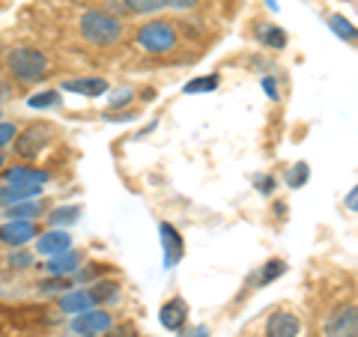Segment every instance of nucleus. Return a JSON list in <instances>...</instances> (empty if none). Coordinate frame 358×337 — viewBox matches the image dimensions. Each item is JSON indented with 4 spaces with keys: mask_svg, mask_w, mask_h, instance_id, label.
<instances>
[{
    "mask_svg": "<svg viewBox=\"0 0 358 337\" xmlns=\"http://www.w3.org/2000/svg\"><path fill=\"white\" fill-rule=\"evenodd\" d=\"M322 337H358V305L346 301L334 308L322 322Z\"/></svg>",
    "mask_w": 358,
    "mask_h": 337,
    "instance_id": "obj_5",
    "label": "nucleus"
},
{
    "mask_svg": "<svg viewBox=\"0 0 358 337\" xmlns=\"http://www.w3.org/2000/svg\"><path fill=\"white\" fill-rule=\"evenodd\" d=\"M284 272H287V263H284V260H268V263L260 268V272L254 275V284H257V289H260V287H268L275 278H281Z\"/></svg>",
    "mask_w": 358,
    "mask_h": 337,
    "instance_id": "obj_21",
    "label": "nucleus"
},
{
    "mask_svg": "<svg viewBox=\"0 0 358 337\" xmlns=\"http://www.w3.org/2000/svg\"><path fill=\"white\" fill-rule=\"evenodd\" d=\"M42 293H57V296H63V293H69L72 289V278H57V275H45V280H39L36 284Z\"/></svg>",
    "mask_w": 358,
    "mask_h": 337,
    "instance_id": "obj_25",
    "label": "nucleus"
},
{
    "mask_svg": "<svg viewBox=\"0 0 358 337\" xmlns=\"http://www.w3.org/2000/svg\"><path fill=\"white\" fill-rule=\"evenodd\" d=\"M108 122H131V120H138V110L134 108H126V110H105L102 114Z\"/></svg>",
    "mask_w": 358,
    "mask_h": 337,
    "instance_id": "obj_31",
    "label": "nucleus"
},
{
    "mask_svg": "<svg viewBox=\"0 0 358 337\" xmlns=\"http://www.w3.org/2000/svg\"><path fill=\"white\" fill-rule=\"evenodd\" d=\"M51 179L48 171L42 167H30V164H13L0 173V182L3 185H45Z\"/></svg>",
    "mask_w": 358,
    "mask_h": 337,
    "instance_id": "obj_10",
    "label": "nucleus"
},
{
    "mask_svg": "<svg viewBox=\"0 0 358 337\" xmlns=\"http://www.w3.org/2000/svg\"><path fill=\"white\" fill-rule=\"evenodd\" d=\"M33 263H36V257L27 248H9V254H6V266L13 268V272H24Z\"/></svg>",
    "mask_w": 358,
    "mask_h": 337,
    "instance_id": "obj_23",
    "label": "nucleus"
},
{
    "mask_svg": "<svg viewBox=\"0 0 358 337\" xmlns=\"http://www.w3.org/2000/svg\"><path fill=\"white\" fill-rule=\"evenodd\" d=\"M78 36L93 48H114L126 36V24L120 15L108 13L105 6H93L78 15Z\"/></svg>",
    "mask_w": 358,
    "mask_h": 337,
    "instance_id": "obj_1",
    "label": "nucleus"
},
{
    "mask_svg": "<svg viewBox=\"0 0 358 337\" xmlns=\"http://www.w3.org/2000/svg\"><path fill=\"white\" fill-rule=\"evenodd\" d=\"M66 93H75V96H87V99H99L108 93V81L105 78H66L60 84Z\"/></svg>",
    "mask_w": 358,
    "mask_h": 337,
    "instance_id": "obj_14",
    "label": "nucleus"
},
{
    "mask_svg": "<svg viewBox=\"0 0 358 337\" xmlns=\"http://www.w3.org/2000/svg\"><path fill=\"white\" fill-rule=\"evenodd\" d=\"M218 87V75H209V78H194V81L185 84V93H209V89Z\"/></svg>",
    "mask_w": 358,
    "mask_h": 337,
    "instance_id": "obj_30",
    "label": "nucleus"
},
{
    "mask_svg": "<svg viewBox=\"0 0 358 337\" xmlns=\"http://www.w3.org/2000/svg\"><path fill=\"white\" fill-rule=\"evenodd\" d=\"M93 296H96V301H99V308H108V305H114V301L120 299V293H122V284L120 280H108V278H102V280H96L93 287Z\"/></svg>",
    "mask_w": 358,
    "mask_h": 337,
    "instance_id": "obj_19",
    "label": "nucleus"
},
{
    "mask_svg": "<svg viewBox=\"0 0 358 337\" xmlns=\"http://www.w3.org/2000/svg\"><path fill=\"white\" fill-rule=\"evenodd\" d=\"M105 337H141V334H138L134 325H114V329H110Z\"/></svg>",
    "mask_w": 358,
    "mask_h": 337,
    "instance_id": "obj_34",
    "label": "nucleus"
},
{
    "mask_svg": "<svg viewBox=\"0 0 358 337\" xmlns=\"http://www.w3.org/2000/svg\"><path fill=\"white\" fill-rule=\"evenodd\" d=\"M42 197V185H3L0 182V206H13L21 200Z\"/></svg>",
    "mask_w": 358,
    "mask_h": 337,
    "instance_id": "obj_17",
    "label": "nucleus"
},
{
    "mask_svg": "<svg viewBox=\"0 0 358 337\" xmlns=\"http://www.w3.org/2000/svg\"><path fill=\"white\" fill-rule=\"evenodd\" d=\"M6 218H24V221H36L42 215H48V203L42 197H33V200H21V203H13L3 209Z\"/></svg>",
    "mask_w": 358,
    "mask_h": 337,
    "instance_id": "obj_15",
    "label": "nucleus"
},
{
    "mask_svg": "<svg viewBox=\"0 0 358 337\" xmlns=\"http://www.w3.org/2000/svg\"><path fill=\"white\" fill-rule=\"evenodd\" d=\"M110 329H114V313L105 310V308H93V310H84L78 313V317L72 320V331L75 334H108Z\"/></svg>",
    "mask_w": 358,
    "mask_h": 337,
    "instance_id": "obj_7",
    "label": "nucleus"
},
{
    "mask_svg": "<svg viewBox=\"0 0 358 337\" xmlns=\"http://www.w3.org/2000/svg\"><path fill=\"white\" fill-rule=\"evenodd\" d=\"M0 99H6V87H0Z\"/></svg>",
    "mask_w": 358,
    "mask_h": 337,
    "instance_id": "obj_40",
    "label": "nucleus"
},
{
    "mask_svg": "<svg viewBox=\"0 0 358 337\" xmlns=\"http://www.w3.org/2000/svg\"><path fill=\"white\" fill-rule=\"evenodd\" d=\"M48 143H54V129L48 126V122H33V126L18 131V138L13 143V152L21 162H30V159H39V155L48 150Z\"/></svg>",
    "mask_w": 358,
    "mask_h": 337,
    "instance_id": "obj_4",
    "label": "nucleus"
},
{
    "mask_svg": "<svg viewBox=\"0 0 358 337\" xmlns=\"http://www.w3.org/2000/svg\"><path fill=\"white\" fill-rule=\"evenodd\" d=\"M18 122L15 120H0V150H6V147H13L15 138H18Z\"/></svg>",
    "mask_w": 358,
    "mask_h": 337,
    "instance_id": "obj_27",
    "label": "nucleus"
},
{
    "mask_svg": "<svg viewBox=\"0 0 358 337\" xmlns=\"http://www.w3.org/2000/svg\"><path fill=\"white\" fill-rule=\"evenodd\" d=\"M84 268V254L81 251H63V254H54L42 263V272L45 275H57V278H72Z\"/></svg>",
    "mask_w": 358,
    "mask_h": 337,
    "instance_id": "obj_9",
    "label": "nucleus"
},
{
    "mask_svg": "<svg viewBox=\"0 0 358 337\" xmlns=\"http://www.w3.org/2000/svg\"><path fill=\"white\" fill-rule=\"evenodd\" d=\"M329 30L334 33V36H341L343 42H350V45H358V27L352 24L346 15L341 13H331L329 15Z\"/></svg>",
    "mask_w": 358,
    "mask_h": 337,
    "instance_id": "obj_20",
    "label": "nucleus"
},
{
    "mask_svg": "<svg viewBox=\"0 0 358 337\" xmlns=\"http://www.w3.org/2000/svg\"><path fill=\"white\" fill-rule=\"evenodd\" d=\"M78 215H81V206H57V209H51V215H45V218H48L51 227H60V224H75Z\"/></svg>",
    "mask_w": 358,
    "mask_h": 337,
    "instance_id": "obj_24",
    "label": "nucleus"
},
{
    "mask_svg": "<svg viewBox=\"0 0 358 337\" xmlns=\"http://www.w3.org/2000/svg\"><path fill=\"white\" fill-rule=\"evenodd\" d=\"M185 320H188V305H185V299H179V296L167 299L162 305V310H159V322L167 331H182Z\"/></svg>",
    "mask_w": 358,
    "mask_h": 337,
    "instance_id": "obj_12",
    "label": "nucleus"
},
{
    "mask_svg": "<svg viewBox=\"0 0 358 337\" xmlns=\"http://www.w3.org/2000/svg\"><path fill=\"white\" fill-rule=\"evenodd\" d=\"M254 36H257V42H260L263 48H275V51L287 48V33L278 24H268V21H260V24H257Z\"/></svg>",
    "mask_w": 358,
    "mask_h": 337,
    "instance_id": "obj_18",
    "label": "nucleus"
},
{
    "mask_svg": "<svg viewBox=\"0 0 358 337\" xmlns=\"http://www.w3.org/2000/svg\"><path fill=\"white\" fill-rule=\"evenodd\" d=\"M263 89L268 93V99H272V102H275V99H281V96H278V84L272 81V78H263Z\"/></svg>",
    "mask_w": 358,
    "mask_h": 337,
    "instance_id": "obj_37",
    "label": "nucleus"
},
{
    "mask_svg": "<svg viewBox=\"0 0 358 337\" xmlns=\"http://www.w3.org/2000/svg\"><path fill=\"white\" fill-rule=\"evenodd\" d=\"M308 176H310L308 164H305V162H299V164L289 167V173H287V185H289V188H301V185L308 182Z\"/></svg>",
    "mask_w": 358,
    "mask_h": 337,
    "instance_id": "obj_29",
    "label": "nucleus"
},
{
    "mask_svg": "<svg viewBox=\"0 0 358 337\" xmlns=\"http://www.w3.org/2000/svg\"><path fill=\"white\" fill-rule=\"evenodd\" d=\"M266 337H299L301 334V320L293 310H272L263 322Z\"/></svg>",
    "mask_w": 358,
    "mask_h": 337,
    "instance_id": "obj_8",
    "label": "nucleus"
},
{
    "mask_svg": "<svg viewBox=\"0 0 358 337\" xmlns=\"http://www.w3.org/2000/svg\"><path fill=\"white\" fill-rule=\"evenodd\" d=\"M75 337H99V334H75Z\"/></svg>",
    "mask_w": 358,
    "mask_h": 337,
    "instance_id": "obj_41",
    "label": "nucleus"
},
{
    "mask_svg": "<svg viewBox=\"0 0 358 337\" xmlns=\"http://www.w3.org/2000/svg\"><path fill=\"white\" fill-rule=\"evenodd\" d=\"M343 206L350 209V212H358V185H355V188L350 191V194L343 197Z\"/></svg>",
    "mask_w": 358,
    "mask_h": 337,
    "instance_id": "obj_36",
    "label": "nucleus"
},
{
    "mask_svg": "<svg viewBox=\"0 0 358 337\" xmlns=\"http://www.w3.org/2000/svg\"><path fill=\"white\" fill-rule=\"evenodd\" d=\"M3 66H6V75L21 87H33V84H42L45 78H51V57L42 48H36V45H15V48H9Z\"/></svg>",
    "mask_w": 358,
    "mask_h": 337,
    "instance_id": "obj_2",
    "label": "nucleus"
},
{
    "mask_svg": "<svg viewBox=\"0 0 358 337\" xmlns=\"http://www.w3.org/2000/svg\"><path fill=\"white\" fill-rule=\"evenodd\" d=\"M102 272H108L105 266H99V263L87 266V263H84V268H81V272H78V280H84V287H90V280H93V278H99Z\"/></svg>",
    "mask_w": 358,
    "mask_h": 337,
    "instance_id": "obj_33",
    "label": "nucleus"
},
{
    "mask_svg": "<svg viewBox=\"0 0 358 337\" xmlns=\"http://www.w3.org/2000/svg\"><path fill=\"white\" fill-rule=\"evenodd\" d=\"M131 102H134V89L122 87L108 99V110H126V108H131Z\"/></svg>",
    "mask_w": 358,
    "mask_h": 337,
    "instance_id": "obj_26",
    "label": "nucleus"
},
{
    "mask_svg": "<svg viewBox=\"0 0 358 337\" xmlns=\"http://www.w3.org/2000/svg\"><path fill=\"white\" fill-rule=\"evenodd\" d=\"M39 224L36 221H24V218H6L0 224V245L6 248H24L27 242H36L39 236Z\"/></svg>",
    "mask_w": 358,
    "mask_h": 337,
    "instance_id": "obj_6",
    "label": "nucleus"
},
{
    "mask_svg": "<svg viewBox=\"0 0 358 337\" xmlns=\"http://www.w3.org/2000/svg\"><path fill=\"white\" fill-rule=\"evenodd\" d=\"M254 182H257V188H260V194H266V197L272 194L275 185H278V182H275V176H257Z\"/></svg>",
    "mask_w": 358,
    "mask_h": 337,
    "instance_id": "obj_35",
    "label": "nucleus"
},
{
    "mask_svg": "<svg viewBox=\"0 0 358 337\" xmlns=\"http://www.w3.org/2000/svg\"><path fill=\"white\" fill-rule=\"evenodd\" d=\"M129 9V15H155L162 13V9H167L164 0H122Z\"/></svg>",
    "mask_w": 358,
    "mask_h": 337,
    "instance_id": "obj_22",
    "label": "nucleus"
},
{
    "mask_svg": "<svg viewBox=\"0 0 358 337\" xmlns=\"http://www.w3.org/2000/svg\"><path fill=\"white\" fill-rule=\"evenodd\" d=\"M72 248V236L60 230V227H54V230H45L36 236V254L42 257H54V254H63V251H69Z\"/></svg>",
    "mask_w": 358,
    "mask_h": 337,
    "instance_id": "obj_13",
    "label": "nucleus"
},
{
    "mask_svg": "<svg viewBox=\"0 0 358 337\" xmlns=\"http://www.w3.org/2000/svg\"><path fill=\"white\" fill-rule=\"evenodd\" d=\"M167 9H173V13H192V9L203 6V0H164Z\"/></svg>",
    "mask_w": 358,
    "mask_h": 337,
    "instance_id": "obj_32",
    "label": "nucleus"
},
{
    "mask_svg": "<svg viewBox=\"0 0 358 337\" xmlns=\"http://www.w3.org/2000/svg\"><path fill=\"white\" fill-rule=\"evenodd\" d=\"M134 45L150 54V57H171V54L179 48V30H176V21L171 18H150L134 30Z\"/></svg>",
    "mask_w": 358,
    "mask_h": 337,
    "instance_id": "obj_3",
    "label": "nucleus"
},
{
    "mask_svg": "<svg viewBox=\"0 0 358 337\" xmlns=\"http://www.w3.org/2000/svg\"><path fill=\"white\" fill-rule=\"evenodd\" d=\"M6 171V155H3V150H0V173Z\"/></svg>",
    "mask_w": 358,
    "mask_h": 337,
    "instance_id": "obj_38",
    "label": "nucleus"
},
{
    "mask_svg": "<svg viewBox=\"0 0 358 337\" xmlns=\"http://www.w3.org/2000/svg\"><path fill=\"white\" fill-rule=\"evenodd\" d=\"M57 308L63 313H72V317H78V313H84V310L99 308V301H96V296H93V289H90V287H84V289H75L72 287L69 293L57 296Z\"/></svg>",
    "mask_w": 358,
    "mask_h": 337,
    "instance_id": "obj_11",
    "label": "nucleus"
},
{
    "mask_svg": "<svg viewBox=\"0 0 358 337\" xmlns=\"http://www.w3.org/2000/svg\"><path fill=\"white\" fill-rule=\"evenodd\" d=\"M192 337H209V331H206V329H197Z\"/></svg>",
    "mask_w": 358,
    "mask_h": 337,
    "instance_id": "obj_39",
    "label": "nucleus"
},
{
    "mask_svg": "<svg viewBox=\"0 0 358 337\" xmlns=\"http://www.w3.org/2000/svg\"><path fill=\"white\" fill-rule=\"evenodd\" d=\"M27 105L30 108H54V105H60V93H57V89H45V93L30 96Z\"/></svg>",
    "mask_w": 358,
    "mask_h": 337,
    "instance_id": "obj_28",
    "label": "nucleus"
},
{
    "mask_svg": "<svg viewBox=\"0 0 358 337\" xmlns=\"http://www.w3.org/2000/svg\"><path fill=\"white\" fill-rule=\"evenodd\" d=\"M162 245H164V266H176V260L182 257V236L176 233L173 224H162Z\"/></svg>",
    "mask_w": 358,
    "mask_h": 337,
    "instance_id": "obj_16",
    "label": "nucleus"
}]
</instances>
